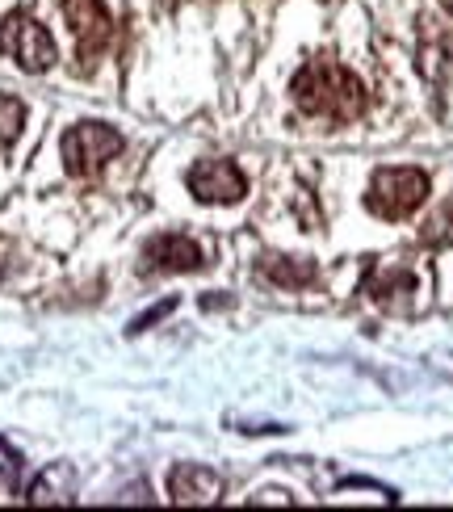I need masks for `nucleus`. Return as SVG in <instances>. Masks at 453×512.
<instances>
[{"instance_id": "obj_1", "label": "nucleus", "mask_w": 453, "mask_h": 512, "mask_svg": "<svg viewBox=\"0 0 453 512\" xmlns=\"http://www.w3.org/2000/svg\"><path fill=\"white\" fill-rule=\"evenodd\" d=\"M290 93H294V105L302 114L336 122V126L357 122L365 114V105H370L357 72H349L332 55H315V59L302 63L298 76L290 80Z\"/></svg>"}, {"instance_id": "obj_2", "label": "nucleus", "mask_w": 453, "mask_h": 512, "mask_svg": "<svg viewBox=\"0 0 453 512\" xmlns=\"http://www.w3.org/2000/svg\"><path fill=\"white\" fill-rule=\"evenodd\" d=\"M424 198H428V173H420V168H378L370 194H365V206L378 219H407L424 206Z\"/></svg>"}, {"instance_id": "obj_3", "label": "nucleus", "mask_w": 453, "mask_h": 512, "mask_svg": "<svg viewBox=\"0 0 453 512\" xmlns=\"http://www.w3.org/2000/svg\"><path fill=\"white\" fill-rule=\"evenodd\" d=\"M59 147H63V164H68L72 177H97L122 152V135L105 122H76Z\"/></svg>"}, {"instance_id": "obj_4", "label": "nucleus", "mask_w": 453, "mask_h": 512, "mask_svg": "<svg viewBox=\"0 0 453 512\" xmlns=\"http://www.w3.org/2000/svg\"><path fill=\"white\" fill-rule=\"evenodd\" d=\"M0 55H13V63L21 72L38 76L55 63V38L30 13H9L0 21Z\"/></svg>"}, {"instance_id": "obj_5", "label": "nucleus", "mask_w": 453, "mask_h": 512, "mask_svg": "<svg viewBox=\"0 0 453 512\" xmlns=\"http://www.w3.org/2000/svg\"><path fill=\"white\" fill-rule=\"evenodd\" d=\"M189 194L206 206H231L248 194V181L231 160H198L189 168Z\"/></svg>"}, {"instance_id": "obj_6", "label": "nucleus", "mask_w": 453, "mask_h": 512, "mask_svg": "<svg viewBox=\"0 0 453 512\" xmlns=\"http://www.w3.org/2000/svg\"><path fill=\"white\" fill-rule=\"evenodd\" d=\"M63 13H68L72 38L80 47V59H97L114 38V17L105 9V0H63Z\"/></svg>"}, {"instance_id": "obj_7", "label": "nucleus", "mask_w": 453, "mask_h": 512, "mask_svg": "<svg viewBox=\"0 0 453 512\" xmlns=\"http://www.w3.org/2000/svg\"><path fill=\"white\" fill-rule=\"evenodd\" d=\"M206 265V252L198 248V240L181 236V231H164L143 248V269L151 273H198Z\"/></svg>"}, {"instance_id": "obj_8", "label": "nucleus", "mask_w": 453, "mask_h": 512, "mask_svg": "<svg viewBox=\"0 0 453 512\" xmlns=\"http://www.w3.org/2000/svg\"><path fill=\"white\" fill-rule=\"evenodd\" d=\"M168 496H172V504H219L223 500V475L210 471V466H198V462L172 466Z\"/></svg>"}, {"instance_id": "obj_9", "label": "nucleus", "mask_w": 453, "mask_h": 512, "mask_svg": "<svg viewBox=\"0 0 453 512\" xmlns=\"http://www.w3.org/2000/svg\"><path fill=\"white\" fill-rule=\"evenodd\" d=\"M30 504H72L76 500V475L72 466H47L34 483H30Z\"/></svg>"}, {"instance_id": "obj_10", "label": "nucleus", "mask_w": 453, "mask_h": 512, "mask_svg": "<svg viewBox=\"0 0 453 512\" xmlns=\"http://www.w3.org/2000/svg\"><path fill=\"white\" fill-rule=\"evenodd\" d=\"M261 273L269 277V282L290 286V290L311 286L315 277H319L315 261H307V256H265V261H261Z\"/></svg>"}, {"instance_id": "obj_11", "label": "nucleus", "mask_w": 453, "mask_h": 512, "mask_svg": "<svg viewBox=\"0 0 453 512\" xmlns=\"http://www.w3.org/2000/svg\"><path fill=\"white\" fill-rule=\"evenodd\" d=\"M412 290H416V277L407 273L403 265H391V269L374 265L370 273H365V294H374L378 303H386V307H391L395 294H412Z\"/></svg>"}, {"instance_id": "obj_12", "label": "nucleus", "mask_w": 453, "mask_h": 512, "mask_svg": "<svg viewBox=\"0 0 453 512\" xmlns=\"http://www.w3.org/2000/svg\"><path fill=\"white\" fill-rule=\"evenodd\" d=\"M21 126H26V105H21L17 97L0 93V152H9V147L17 143Z\"/></svg>"}, {"instance_id": "obj_13", "label": "nucleus", "mask_w": 453, "mask_h": 512, "mask_svg": "<svg viewBox=\"0 0 453 512\" xmlns=\"http://www.w3.org/2000/svg\"><path fill=\"white\" fill-rule=\"evenodd\" d=\"M168 311H177V298H168V303H160V307H151V311H143L135 324H131V332H147L151 324H160V319L168 315Z\"/></svg>"}, {"instance_id": "obj_14", "label": "nucleus", "mask_w": 453, "mask_h": 512, "mask_svg": "<svg viewBox=\"0 0 453 512\" xmlns=\"http://www.w3.org/2000/svg\"><path fill=\"white\" fill-rule=\"evenodd\" d=\"M256 504H290V496L286 492H261V496H256Z\"/></svg>"}, {"instance_id": "obj_15", "label": "nucleus", "mask_w": 453, "mask_h": 512, "mask_svg": "<svg viewBox=\"0 0 453 512\" xmlns=\"http://www.w3.org/2000/svg\"><path fill=\"white\" fill-rule=\"evenodd\" d=\"M441 5H445V9H449V13H453V0H441Z\"/></svg>"}]
</instances>
